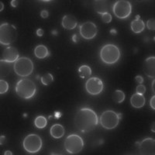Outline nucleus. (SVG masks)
<instances>
[{
	"label": "nucleus",
	"mask_w": 155,
	"mask_h": 155,
	"mask_svg": "<svg viewBox=\"0 0 155 155\" xmlns=\"http://www.w3.org/2000/svg\"><path fill=\"white\" fill-rule=\"evenodd\" d=\"M61 25L62 27L66 30H74L78 25L77 19L72 15H65L62 18Z\"/></svg>",
	"instance_id": "2eb2a0df"
},
{
	"label": "nucleus",
	"mask_w": 155,
	"mask_h": 155,
	"mask_svg": "<svg viewBox=\"0 0 155 155\" xmlns=\"http://www.w3.org/2000/svg\"><path fill=\"white\" fill-rule=\"evenodd\" d=\"M113 100L117 103H122L125 100V93L122 90H116L113 94Z\"/></svg>",
	"instance_id": "b1692460"
},
{
	"label": "nucleus",
	"mask_w": 155,
	"mask_h": 155,
	"mask_svg": "<svg viewBox=\"0 0 155 155\" xmlns=\"http://www.w3.org/2000/svg\"><path fill=\"white\" fill-rule=\"evenodd\" d=\"M139 152L143 155L155 154V140L150 137L143 139L139 143Z\"/></svg>",
	"instance_id": "f8f14e48"
},
{
	"label": "nucleus",
	"mask_w": 155,
	"mask_h": 155,
	"mask_svg": "<svg viewBox=\"0 0 155 155\" xmlns=\"http://www.w3.org/2000/svg\"><path fill=\"white\" fill-rule=\"evenodd\" d=\"M131 30L134 34H140L144 30L145 23L141 19H140L139 16H137V19L133 20L130 24Z\"/></svg>",
	"instance_id": "6ab92c4d"
},
{
	"label": "nucleus",
	"mask_w": 155,
	"mask_h": 155,
	"mask_svg": "<svg viewBox=\"0 0 155 155\" xmlns=\"http://www.w3.org/2000/svg\"><path fill=\"white\" fill-rule=\"evenodd\" d=\"M3 60L9 63H14L19 58V54L18 50L14 47H7L3 50L2 52Z\"/></svg>",
	"instance_id": "4468645a"
},
{
	"label": "nucleus",
	"mask_w": 155,
	"mask_h": 155,
	"mask_svg": "<svg viewBox=\"0 0 155 155\" xmlns=\"http://www.w3.org/2000/svg\"><path fill=\"white\" fill-rule=\"evenodd\" d=\"M9 90V84L6 81L3 79H0V95L5 94Z\"/></svg>",
	"instance_id": "a878e982"
},
{
	"label": "nucleus",
	"mask_w": 155,
	"mask_h": 155,
	"mask_svg": "<svg viewBox=\"0 0 155 155\" xmlns=\"http://www.w3.org/2000/svg\"><path fill=\"white\" fill-rule=\"evenodd\" d=\"M43 141L38 134H30L25 137L23 141L24 150L30 153H36L41 150Z\"/></svg>",
	"instance_id": "6e6552de"
},
{
	"label": "nucleus",
	"mask_w": 155,
	"mask_h": 155,
	"mask_svg": "<svg viewBox=\"0 0 155 155\" xmlns=\"http://www.w3.org/2000/svg\"><path fill=\"white\" fill-rule=\"evenodd\" d=\"M102 21L104 22V23H111L113 17H112L111 14L108 12H106V13H103V14L102 15Z\"/></svg>",
	"instance_id": "bb28decb"
},
{
	"label": "nucleus",
	"mask_w": 155,
	"mask_h": 155,
	"mask_svg": "<svg viewBox=\"0 0 155 155\" xmlns=\"http://www.w3.org/2000/svg\"><path fill=\"white\" fill-rule=\"evenodd\" d=\"M4 154L6 155V154H12V153L11 151H9V150H7V151H5V153H4Z\"/></svg>",
	"instance_id": "4c0bfd02"
},
{
	"label": "nucleus",
	"mask_w": 155,
	"mask_h": 155,
	"mask_svg": "<svg viewBox=\"0 0 155 155\" xmlns=\"http://www.w3.org/2000/svg\"><path fill=\"white\" fill-rule=\"evenodd\" d=\"M150 107H151V109L154 110L155 109V96L154 95H153V96L151 97V99H150Z\"/></svg>",
	"instance_id": "c756f323"
},
{
	"label": "nucleus",
	"mask_w": 155,
	"mask_h": 155,
	"mask_svg": "<svg viewBox=\"0 0 155 155\" xmlns=\"http://www.w3.org/2000/svg\"><path fill=\"white\" fill-rule=\"evenodd\" d=\"M147 27L148 30H155V19L154 18L149 19L147 22Z\"/></svg>",
	"instance_id": "cd10ccee"
},
{
	"label": "nucleus",
	"mask_w": 155,
	"mask_h": 155,
	"mask_svg": "<svg viewBox=\"0 0 155 155\" xmlns=\"http://www.w3.org/2000/svg\"><path fill=\"white\" fill-rule=\"evenodd\" d=\"M6 138L5 136H0V145H2L5 143Z\"/></svg>",
	"instance_id": "473e14b6"
},
{
	"label": "nucleus",
	"mask_w": 155,
	"mask_h": 155,
	"mask_svg": "<svg viewBox=\"0 0 155 155\" xmlns=\"http://www.w3.org/2000/svg\"><path fill=\"white\" fill-rule=\"evenodd\" d=\"M85 142L79 135L71 134L67 137L64 141V149L71 154H77L83 150Z\"/></svg>",
	"instance_id": "0eeeda50"
},
{
	"label": "nucleus",
	"mask_w": 155,
	"mask_h": 155,
	"mask_svg": "<svg viewBox=\"0 0 155 155\" xmlns=\"http://www.w3.org/2000/svg\"><path fill=\"white\" fill-rule=\"evenodd\" d=\"M48 125V120L44 116H38L34 120V126L38 129H44Z\"/></svg>",
	"instance_id": "5701e85b"
},
{
	"label": "nucleus",
	"mask_w": 155,
	"mask_h": 155,
	"mask_svg": "<svg viewBox=\"0 0 155 155\" xmlns=\"http://www.w3.org/2000/svg\"><path fill=\"white\" fill-rule=\"evenodd\" d=\"M15 91L19 98L23 99H30L35 95L37 86L32 80L29 78H23L16 83Z\"/></svg>",
	"instance_id": "7ed1b4c3"
},
{
	"label": "nucleus",
	"mask_w": 155,
	"mask_h": 155,
	"mask_svg": "<svg viewBox=\"0 0 155 155\" xmlns=\"http://www.w3.org/2000/svg\"><path fill=\"white\" fill-rule=\"evenodd\" d=\"M4 9V5L2 2H0V12H2Z\"/></svg>",
	"instance_id": "c9c22d12"
},
{
	"label": "nucleus",
	"mask_w": 155,
	"mask_h": 155,
	"mask_svg": "<svg viewBox=\"0 0 155 155\" xmlns=\"http://www.w3.org/2000/svg\"><path fill=\"white\" fill-rule=\"evenodd\" d=\"M79 32L82 38L85 40H92L97 35L98 28L93 22L87 21L80 26Z\"/></svg>",
	"instance_id": "9b49d317"
},
{
	"label": "nucleus",
	"mask_w": 155,
	"mask_h": 155,
	"mask_svg": "<svg viewBox=\"0 0 155 155\" xmlns=\"http://www.w3.org/2000/svg\"><path fill=\"white\" fill-rule=\"evenodd\" d=\"M78 74L81 78L90 77L92 74V69L88 65L84 64V65L80 66L79 68L78 69Z\"/></svg>",
	"instance_id": "4be33fe9"
},
{
	"label": "nucleus",
	"mask_w": 155,
	"mask_h": 155,
	"mask_svg": "<svg viewBox=\"0 0 155 155\" xmlns=\"http://www.w3.org/2000/svg\"><path fill=\"white\" fill-rule=\"evenodd\" d=\"M95 9L99 14L102 15L103 13L108 12L109 8V4L108 3L107 1H102V0H98L95 1L94 3Z\"/></svg>",
	"instance_id": "412c9836"
},
{
	"label": "nucleus",
	"mask_w": 155,
	"mask_h": 155,
	"mask_svg": "<svg viewBox=\"0 0 155 155\" xmlns=\"http://www.w3.org/2000/svg\"><path fill=\"white\" fill-rule=\"evenodd\" d=\"M48 16H49V12H48V10H42L41 12V16L44 19L45 18H48Z\"/></svg>",
	"instance_id": "2f4dec72"
},
{
	"label": "nucleus",
	"mask_w": 155,
	"mask_h": 155,
	"mask_svg": "<svg viewBox=\"0 0 155 155\" xmlns=\"http://www.w3.org/2000/svg\"><path fill=\"white\" fill-rule=\"evenodd\" d=\"M18 4H19V1H17V0H12V1H11V5H12V7L16 8L18 5Z\"/></svg>",
	"instance_id": "72a5a7b5"
},
{
	"label": "nucleus",
	"mask_w": 155,
	"mask_h": 155,
	"mask_svg": "<svg viewBox=\"0 0 155 155\" xmlns=\"http://www.w3.org/2000/svg\"><path fill=\"white\" fill-rule=\"evenodd\" d=\"M13 65L3 59L0 60V78H5L9 76L12 72Z\"/></svg>",
	"instance_id": "a211bd4d"
},
{
	"label": "nucleus",
	"mask_w": 155,
	"mask_h": 155,
	"mask_svg": "<svg viewBox=\"0 0 155 155\" xmlns=\"http://www.w3.org/2000/svg\"><path fill=\"white\" fill-rule=\"evenodd\" d=\"M34 55L38 59H44L49 56V51L45 45H38L34 49Z\"/></svg>",
	"instance_id": "aec40b11"
},
{
	"label": "nucleus",
	"mask_w": 155,
	"mask_h": 155,
	"mask_svg": "<svg viewBox=\"0 0 155 155\" xmlns=\"http://www.w3.org/2000/svg\"><path fill=\"white\" fill-rule=\"evenodd\" d=\"M121 118L120 113H116L113 110H106L101 114L99 122L101 126L106 130H113L119 125Z\"/></svg>",
	"instance_id": "423d86ee"
},
{
	"label": "nucleus",
	"mask_w": 155,
	"mask_h": 155,
	"mask_svg": "<svg viewBox=\"0 0 155 155\" xmlns=\"http://www.w3.org/2000/svg\"><path fill=\"white\" fill-rule=\"evenodd\" d=\"M147 91V88L145 87V85H142V84H140L137 86L136 88V93H138V94H141V95H143V94L146 92Z\"/></svg>",
	"instance_id": "c85d7f7f"
},
{
	"label": "nucleus",
	"mask_w": 155,
	"mask_h": 155,
	"mask_svg": "<svg viewBox=\"0 0 155 155\" xmlns=\"http://www.w3.org/2000/svg\"><path fill=\"white\" fill-rule=\"evenodd\" d=\"M37 34L38 37H42L43 35H44V30H42V29H38V30H37Z\"/></svg>",
	"instance_id": "f704fd0d"
},
{
	"label": "nucleus",
	"mask_w": 155,
	"mask_h": 155,
	"mask_svg": "<svg viewBox=\"0 0 155 155\" xmlns=\"http://www.w3.org/2000/svg\"><path fill=\"white\" fill-rule=\"evenodd\" d=\"M13 70L18 76L22 78L28 77L34 70V62L27 57L19 58L13 64Z\"/></svg>",
	"instance_id": "39448f33"
},
{
	"label": "nucleus",
	"mask_w": 155,
	"mask_h": 155,
	"mask_svg": "<svg viewBox=\"0 0 155 155\" xmlns=\"http://www.w3.org/2000/svg\"><path fill=\"white\" fill-rule=\"evenodd\" d=\"M145 97L141 94L135 93L131 96L130 104L135 109H141L145 105Z\"/></svg>",
	"instance_id": "dca6fc26"
},
{
	"label": "nucleus",
	"mask_w": 155,
	"mask_h": 155,
	"mask_svg": "<svg viewBox=\"0 0 155 155\" xmlns=\"http://www.w3.org/2000/svg\"><path fill=\"white\" fill-rule=\"evenodd\" d=\"M18 32L16 27L8 23L0 25V44L4 46H9L17 38Z\"/></svg>",
	"instance_id": "20e7f679"
},
{
	"label": "nucleus",
	"mask_w": 155,
	"mask_h": 155,
	"mask_svg": "<svg viewBox=\"0 0 155 155\" xmlns=\"http://www.w3.org/2000/svg\"><path fill=\"white\" fill-rule=\"evenodd\" d=\"M102 61L108 65L114 64L121 57V51L118 47L113 44H107L102 47L99 52Z\"/></svg>",
	"instance_id": "f03ea898"
},
{
	"label": "nucleus",
	"mask_w": 155,
	"mask_h": 155,
	"mask_svg": "<svg viewBox=\"0 0 155 155\" xmlns=\"http://www.w3.org/2000/svg\"><path fill=\"white\" fill-rule=\"evenodd\" d=\"M113 12L119 19H127L132 12V5L127 0H119L113 4Z\"/></svg>",
	"instance_id": "1a4fd4ad"
},
{
	"label": "nucleus",
	"mask_w": 155,
	"mask_h": 155,
	"mask_svg": "<svg viewBox=\"0 0 155 155\" xmlns=\"http://www.w3.org/2000/svg\"><path fill=\"white\" fill-rule=\"evenodd\" d=\"M136 81L138 83V84H142L143 82V78L141 75H137L135 78Z\"/></svg>",
	"instance_id": "7c9ffc66"
},
{
	"label": "nucleus",
	"mask_w": 155,
	"mask_h": 155,
	"mask_svg": "<svg viewBox=\"0 0 155 155\" xmlns=\"http://www.w3.org/2000/svg\"><path fill=\"white\" fill-rule=\"evenodd\" d=\"M154 82H155V81H154V79L153 80V83H152V92H153V93H154L155 92V88H154Z\"/></svg>",
	"instance_id": "e433bc0d"
},
{
	"label": "nucleus",
	"mask_w": 155,
	"mask_h": 155,
	"mask_svg": "<svg viewBox=\"0 0 155 155\" xmlns=\"http://www.w3.org/2000/svg\"><path fill=\"white\" fill-rule=\"evenodd\" d=\"M143 71L149 78H154L155 76V58L149 57L146 58L143 64Z\"/></svg>",
	"instance_id": "ddd939ff"
},
{
	"label": "nucleus",
	"mask_w": 155,
	"mask_h": 155,
	"mask_svg": "<svg viewBox=\"0 0 155 155\" xmlns=\"http://www.w3.org/2000/svg\"><path fill=\"white\" fill-rule=\"evenodd\" d=\"M154 122L153 123V126H151V130L153 131V132H155V130H154Z\"/></svg>",
	"instance_id": "58836bf2"
},
{
	"label": "nucleus",
	"mask_w": 155,
	"mask_h": 155,
	"mask_svg": "<svg viewBox=\"0 0 155 155\" xmlns=\"http://www.w3.org/2000/svg\"><path fill=\"white\" fill-rule=\"evenodd\" d=\"M64 133H65L64 128L63 126L59 124H54L50 130L51 136L54 139H60V138L63 137Z\"/></svg>",
	"instance_id": "f3484780"
},
{
	"label": "nucleus",
	"mask_w": 155,
	"mask_h": 155,
	"mask_svg": "<svg viewBox=\"0 0 155 155\" xmlns=\"http://www.w3.org/2000/svg\"><path fill=\"white\" fill-rule=\"evenodd\" d=\"M74 124L75 128L80 132H91L99 124L98 115L91 108H81L74 116Z\"/></svg>",
	"instance_id": "f257e3e1"
},
{
	"label": "nucleus",
	"mask_w": 155,
	"mask_h": 155,
	"mask_svg": "<svg viewBox=\"0 0 155 155\" xmlns=\"http://www.w3.org/2000/svg\"><path fill=\"white\" fill-rule=\"evenodd\" d=\"M104 89V83L98 77L89 78L85 82V90L89 95H98Z\"/></svg>",
	"instance_id": "9d476101"
},
{
	"label": "nucleus",
	"mask_w": 155,
	"mask_h": 155,
	"mask_svg": "<svg viewBox=\"0 0 155 155\" xmlns=\"http://www.w3.org/2000/svg\"><path fill=\"white\" fill-rule=\"evenodd\" d=\"M41 81L44 85H49L54 81V76L51 73H47L41 77Z\"/></svg>",
	"instance_id": "393cba45"
}]
</instances>
